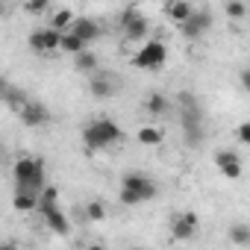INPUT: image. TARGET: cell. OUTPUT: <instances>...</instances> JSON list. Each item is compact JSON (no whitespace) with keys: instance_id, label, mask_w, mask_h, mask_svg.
Wrapping results in <instances>:
<instances>
[{"instance_id":"obj_1","label":"cell","mask_w":250,"mask_h":250,"mask_svg":"<svg viewBox=\"0 0 250 250\" xmlns=\"http://www.w3.org/2000/svg\"><path fill=\"white\" fill-rule=\"evenodd\" d=\"M177 109H180V130L188 147H200L206 142V118H203V106L191 91H183L177 97Z\"/></svg>"},{"instance_id":"obj_2","label":"cell","mask_w":250,"mask_h":250,"mask_svg":"<svg viewBox=\"0 0 250 250\" xmlns=\"http://www.w3.org/2000/svg\"><path fill=\"white\" fill-rule=\"evenodd\" d=\"M156 194H159V186L147 174H142V171H127V174L121 177V194H118V200L124 206H142V203L153 200Z\"/></svg>"},{"instance_id":"obj_3","label":"cell","mask_w":250,"mask_h":250,"mask_svg":"<svg viewBox=\"0 0 250 250\" xmlns=\"http://www.w3.org/2000/svg\"><path fill=\"white\" fill-rule=\"evenodd\" d=\"M124 139V130L109 118H94L83 127V145L85 150H106Z\"/></svg>"},{"instance_id":"obj_4","label":"cell","mask_w":250,"mask_h":250,"mask_svg":"<svg viewBox=\"0 0 250 250\" xmlns=\"http://www.w3.org/2000/svg\"><path fill=\"white\" fill-rule=\"evenodd\" d=\"M12 177H15V188H24V191L39 194L42 186L47 183L44 180V159L42 156H21V159H15Z\"/></svg>"},{"instance_id":"obj_5","label":"cell","mask_w":250,"mask_h":250,"mask_svg":"<svg viewBox=\"0 0 250 250\" xmlns=\"http://www.w3.org/2000/svg\"><path fill=\"white\" fill-rule=\"evenodd\" d=\"M168 62V47L156 39H147L136 53H133V65L139 71H162Z\"/></svg>"},{"instance_id":"obj_6","label":"cell","mask_w":250,"mask_h":250,"mask_svg":"<svg viewBox=\"0 0 250 250\" xmlns=\"http://www.w3.org/2000/svg\"><path fill=\"white\" fill-rule=\"evenodd\" d=\"M121 30L127 42H145L150 36V21L142 15L139 6H127L121 12Z\"/></svg>"},{"instance_id":"obj_7","label":"cell","mask_w":250,"mask_h":250,"mask_svg":"<svg viewBox=\"0 0 250 250\" xmlns=\"http://www.w3.org/2000/svg\"><path fill=\"white\" fill-rule=\"evenodd\" d=\"M212 24H215V15H212L209 9H191V15H188L183 24H177V27H180V36H183V39L200 42V39L212 30Z\"/></svg>"},{"instance_id":"obj_8","label":"cell","mask_w":250,"mask_h":250,"mask_svg":"<svg viewBox=\"0 0 250 250\" xmlns=\"http://www.w3.org/2000/svg\"><path fill=\"white\" fill-rule=\"evenodd\" d=\"M18 118H21L24 127L42 130V127H47V124H50V109H47L44 103H39V100H27V103L18 109Z\"/></svg>"},{"instance_id":"obj_9","label":"cell","mask_w":250,"mask_h":250,"mask_svg":"<svg viewBox=\"0 0 250 250\" xmlns=\"http://www.w3.org/2000/svg\"><path fill=\"white\" fill-rule=\"evenodd\" d=\"M59 39H62V33H59V30H53V27L33 30V33H30V50H33V53H39V56L53 53V50H59Z\"/></svg>"},{"instance_id":"obj_10","label":"cell","mask_w":250,"mask_h":250,"mask_svg":"<svg viewBox=\"0 0 250 250\" xmlns=\"http://www.w3.org/2000/svg\"><path fill=\"white\" fill-rule=\"evenodd\" d=\"M88 91H91V97H97V100H109V97H115L118 94V80L112 77V74H91V80H88Z\"/></svg>"},{"instance_id":"obj_11","label":"cell","mask_w":250,"mask_h":250,"mask_svg":"<svg viewBox=\"0 0 250 250\" xmlns=\"http://www.w3.org/2000/svg\"><path fill=\"white\" fill-rule=\"evenodd\" d=\"M68 33H74L77 39H83L85 44H91V42H97L103 36V27L94 18H74L71 27H68Z\"/></svg>"},{"instance_id":"obj_12","label":"cell","mask_w":250,"mask_h":250,"mask_svg":"<svg viewBox=\"0 0 250 250\" xmlns=\"http://www.w3.org/2000/svg\"><path fill=\"white\" fill-rule=\"evenodd\" d=\"M215 165L227 180H238L241 177V156L235 150H218L215 153Z\"/></svg>"},{"instance_id":"obj_13","label":"cell","mask_w":250,"mask_h":250,"mask_svg":"<svg viewBox=\"0 0 250 250\" xmlns=\"http://www.w3.org/2000/svg\"><path fill=\"white\" fill-rule=\"evenodd\" d=\"M197 232V215L194 212H183V215H177L174 221H171V235L177 238V241H186V238H191Z\"/></svg>"},{"instance_id":"obj_14","label":"cell","mask_w":250,"mask_h":250,"mask_svg":"<svg viewBox=\"0 0 250 250\" xmlns=\"http://www.w3.org/2000/svg\"><path fill=\"white\" fill-rule=\"evenodd\" d=\"M39 215L44 218V224L50 227V232H56V235H68L71 221H68V215L62 212V206H50V209H44V212H39Z\"/></svg>"},{"instance_id":"obj_15","label":"cell","mask_w":250,"mask_h":250,"mask_svg":"<svg viewBox=\"0 0 250 250\" xmlns=\"http://www.w3.org/2000/svg\"><path fill=\"white\" fill-rule=\"evenodd\" d=\"M97 65H100V62H97V53H94V50H88V47H85V50H80V53L74 56V68H77L80 74H94V71H97Z\"/></svg>"},{"instance_id":"obj_16","label":"cell","mask_w":250,"mask_h":250,"mask_svg":"<svg viewBox=\"0 0 250 250\" xmlns=\"http://www.w3.org/2000/svg\"><path fill=\"white\" fill-rule=\"evenodd\" d=\"M145 109H147V115H153V118H162V115H168V109H171V100H168L165 94H159V91H153V94L147 97V103H145Z\"/></svg>"},{"instance_id":"obj_17","label":"cell","mask_w":250,"mask_h":250,"mask_svg":"<svg viewBox=\"0 0 250 250\" xmlns=\"http://www.w3.org/2000/svg\"><path fill=\"white\" fill-rule=\"evenodd\" d=\"M36 203H39V194L24 191V188H15V194H12V206H15L18 212H36Z\"/></svg>"},{"instance_id":"obj_18","label":"cell","mask_w":250,"mask_h":250,"mask_svg":"<svg viewBox=\"0 0 250 250\" xmlns=\"http://www.w3.org/2000/svg\"><path fill=\"white\" fill-rule=\"evenodd\" d=\"M27 100H30V97H27V91H24V88H18V85H9V88L3 91V97H0V103H6L12 112H18Z\"/></svg>"},{"instance_id":"obj_19","label":"cell","mask_w":250,"mask_h":250,"mask_svg":"<svg viewBox=\"0 0 250 250\" xmlns=\"http://www.w3.org/2000/svg\"><path fill=\"white\" fill-rule=\"evenodd\" d=\"M85 47H88V44H85L83 39H77L74 33H68V30H65V33H62V39H59V50H62V53H68V56H77V53H80V50H85Z\"/></svg>"},{"instance_id":"obj_20","label":"cell","mask_w":250,"mask_h":250,"mask_svg":"<svg viewBox=\"0 0 250 250\" xmlns=\"http://www.w3.org/2000/svg\"><path fill=\"white\" fill-rule=\"evenodd\" d=\"M50 206H59V191H56V186H42V191H39V203H36V212H44V209H50Z\"/></svg>"},{"instance_id":"obj_21","label":"cell","mask_w":250,"mask_h":250,"mask_svg":"<svg viewBox=\"0 0 250 250\" xmlns=\"http://www.w3.org/2000/svg\"><path fill=\"white\" fill-rule=\"evenodd\" d=\"M191 9H194V6L188 3V0H174V3L168 6V18H171L174 24H183V21L191 15Z\"/></svg>"},{"instance_id":"obj_22","label":"cell","mask_w":250,"mask_h":250,"mask_svg":"<svg viewBox=\"0 0 250 250\" xmlns=\"http://www.w3.org/2000/svg\"><path fill=\"white\" fill-rule=\"evenodd\" d=\"M162 139H165V133L159 127H142L139 130V142L142 145H162Z\"/></svg>"},{"instance_id":"obj_23","label":"cell","mask_w":250,"mask_h":250,"mask_svg":"<svg viewBox=\"0 0 250 250\" xmlns=\"http://www.w3.org/2000/svg\"><path fill=\"white\" fill-rule=\"evenodd\" d=\"M85 221H103L106 218V203L103 200H91V203H85Z\"/></svg>"},{"instance_id":"obj_24","label":"cell","mask_w":250,"mask_h":250,"mask_svg":"<svg viewBox=\"0 0 250 250\" xmlns=\"http://www.w3.org/2000/svg\"><path fill=\"white\" fill-rule=\"evenodd\" d=\"M227 18H232V21H244L247 18L244 0H227Z\"/></svg>"},{"instance_id":"obj_25","label":"cell","mask_w":250,"mask_h":250,"mask_svg":"<svg viewBox=\"0 0 250 250\" xmlns=\"http://www.w3.org/2000/svg\"><path fill=\"white\" fill-rule=\"evenodd\" d=\"M71 21H74V12H71V9H59V12L53 15L50 27H53V30H59V33H65V30L71 27Z\"/></svg>"},{"instance_id":"obj_26","label":"cell","mask_w":250,"mask_h":250,"mask_svg":"<svg viewBox=\"0 0 250 250\" xmlns=\"http://www.w3.org/2000/svg\"><path fill=\"white\" fill-rule=\"evenodd\" d=\"M229 238H232V244H238V247L250 244V227H244V224H235V227L229 229Z\"/></svg>"},{"instance_id":"obj_27","label":"cell","mask_w":250,"mask_h":250,"mask_svg":"<svg viewBox=\"0 0 250 250\" xmlns=\"http://www.w3.org/2000/svg\"><path fill=\"white\" fill-rule=\"evenodd\" d=\"M47 6H50V0H27L24 3V9L30 15H42V12H47Z\"/></svg>"},{"instance_id":"obj_28","label":"cell","mask_w":250,"mask_h":250,"mask_svg":"<svg viewBox=\"0 0 250 250\" xmlns=\"http://www.w3.org/2000/svg\"><path fill=\"white\" fill-rule=\"evenodd\" d=\"M235 139H238L241 145H250V124H247V121H241L238 127H235Z\"/></svg>"},{"instance_id":"obj_29","label":"cell","mask_w":250,"mask_h":250,"mask_svg":"<svg viewBox=\"0 0 250 250\" xmlns=\"http://www.w3.org/2000/svg\"><path fill=\"white\" fill-rule=\"evenodd\" d=\"M247 88H250V71L244 68L241 71V91H247Z\"/></svg>"},{"instance_id":"obj_30","label":"cell","mask_w":250,"mask_h":250,"mask_svg":"<svg viewBox=\"0 0 250 250\" xmlns=\"http://www.w3.org/2000/svg\"><path fill=\"white\" fill-rule=\"evenodd\" d=\"M9 85H12V83H9V80H6V77H0V97H3V91H6V88H9Z\"/></svg>"},{"instance_id":"obj_31","label":"cell","mask_w":250,"mask_h":250,"mask_svg":"<svg viewBox=\"0 0 250 250\" xmlns=\"http://www.w3.org/2000/svg\"><path fill=\"white\" fill-rule=\"evenodd\" d=\"M6 12V6H3V0H0V15H3Z\"/></svg>"},{"instance_id":"obj_32","label":"cell","mask_w":250,"mask_h":250,"mask_svg":"<svg viewBox=\"0 0 250 250\" xmlns=\"http://www.w3.org/2000/svg\"><path fill=\"white\" fill-rule=\"evenodd\" d=\"M0 159H3V147H0Z\"/></svg>"}]
</instances>
